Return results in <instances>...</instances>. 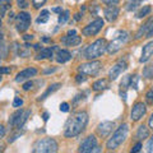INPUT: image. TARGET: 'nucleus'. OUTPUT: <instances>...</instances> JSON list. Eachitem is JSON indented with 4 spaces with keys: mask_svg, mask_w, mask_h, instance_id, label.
<instances>
[{
    "mask_svg": "<svg viewBox=\"0 0 153 153\" xmlns=\"http://www.w3.org/2000/svg\"><path fill=\"white\" fill-rule=\"evenodd\" d=\"M21 131H19V133H17V134H14V135H12L10 138H9V139H8V142L9 143H12V142H14V140H16L17 139V138H19V137H21Z\"/></svg>",
    "mask_w": 153,
    "mask_h": 153,
    "instance_id": "41",
    "label": "nucleus"
},
{
    "mask_svg": "<svg viewBox=\"0 0 153 153\" xmlns=\"http://www.w3.org/2000/svg\"><path fill=\"white\" fill-rule=\"evenodd\" d=\"M148 125H149L151 129H153V114H152V116L149 117V121H148Z\"/></svg>",
    "mask_w": 153,
    "mask_h": 153,
    "instance_id": "45",
    "label": "nucleus"
},
{
    "mask_svg": "<svg viewBox=\"0 0 153 153\" xmlns=\"http://www.w3.org/2000/svg\"><path fill=\"white\" fill-rule=\"evenodd\" d=\"M32 85H33V83L30 80V82H27V83L23 84V89H25V91H28V89H31V88H32Z\"/></svg>",
    "mask_w": 153,
    "mask_h": 153,
    "instance_id": "42",
    "label": "nucleus"
},
{
    "mask_svg": "<svg viewBox=\"0 0 153 153\" xmlns=\"http://www.w3.org/2000/svg\"><path fill=\"white\" fill-rule=\"evenodd\" d=\"M140 3H142V0H128L125 3V9L129 12H133L134 9H137L140 5Z\"/></svg>",
    "mask_w": 153,
    "mask_h": 153,
    "instance_id": "25",
    "label": "nucleus"
},
{
    "mask_svg": "<svg viewBox=\"0 0 153 153\" xmlns=\"http://www.w3.org/2000/svg\"><path fill=\"white\" fill-rule=\"evenodd\" d=\"M143 36L144 37H152L153 36V18L149 19L147 23H144L139 31L137 32V38H142Z\"/></svg>",
    "mask_w": 153,
    "mask_h": 153,
    "instance_id": "13",
    "label": "nucleus"
},
{
    "mask_svg": "<svg viewBox=\"0 0 153 153\" xmlns=\"http://www.w3.org/2000/svg\"><path fill=\"white\" fill-rule=\"evenodd\" d=\"M138 82H139V75H131L130 76V87L134 89H138Z\"/></svg>",
    "mask_w": 153,
    "mask_h": 153,
    "instance_id": "30",
    "label": "nucleus"
},
{
    "mask_svg": "<svg viewBox=\"0 0 153 153\" xmlns=\"http://www.w3.org/2000/svg\"><path fill=\"white\" fill-rule=\"evenodd\" d=\"M0 27H1V17H0Z\"/></svg>",
    "mask_w": 153,
    "mask_h": 153,
    "instance_id": "54",
    "label": "nucleus"
},
{
    "mask_svg": "<svg viewBox=\"0 0 153 153\" xmlns=\"http://www.w3.org/2000/svg\"><path fill=\"white\" fill-rule=\"evenodd\" d=\"M59 149V146H57V142L52 138H44V139L37 140L35 144H33L32 152L33 153H54L57 152Z\"/></svg>",
    "mask_w": 153,
    "mask_h": 153,
    "instance_id": "4",
    "label": "nucleus"
},
{
    "mask_svg": "<svg viewBox=\"0 0 153 153\" xmlns=\"http://www.w3.org/2000/svg\"><path fill=\"white\" fill-rule=\"evenodd\" d=\"M60 111H63V112H68L69 111V105L66 103V102H63L60 105Z\"/></svg>",
    "mask_w": 153,
    "mask_h": 153,
    "instance_id": "37",
    "label": "nucleus"
},
{
    "mask_svg": "<svg viewBox=\"0 0 153 153\" xmlns=\"http://www.w3.org/2000/svg\"><path fill=\"white\" fill-rule=\"evenodd\" d=\"M61 41L64 42L66 46H78L82 42V38L76 35H68L61 38Z\"/></svg>",
    "mask_w": 153,
    "mask_h": 153,
    "instance_id": "18",
    "label": "nucleus"
},
{
    "mask_svg": "<svg viewBox=\"0 0 153 153\" xmlns=\"http://www.w3.org/2000/svg\"><path fill=\"white\" fill-rule=\"evenodd\" d=\"M102 3L107 4V5H116L119 4V0H102Z\"/></svg>",
    "mask_w": 153,
    "mask_h": 153,
    "instance_id": "40",
    "label": "nucleus"
},
{
    "mask_svg": "<svg viewBox=\"0 0 153 153\" xmlns=\"http://www.w3.org/2000/svg\"><path fill=\"white\" fill-rule=\"evenodd\" d=\"M13 19H14V13H13V12H10V13H9V22L13 21Z\"/></svg>",
    "mask_w": 153,
    "mask_h": 153,
    "instance_id": "49",
    "label": "nucleus"
},
{
    "mask_svg": "<svg viewBox=\"0 0 153 153\" xmlns=\"http://www.w3.org/2000/svg\"><path fill=\"white\" fill-rule=\"evenodd\" d=\"M47 21H49V10H42L41 14L38 16V18L36 19V22L37 23H46Z\"/></svg>",
    "mask_w": 153,
    "mask_h": 153,
    "instance_id": "26",
    "label": "nucleus"
},
{
    "mask_svg": "<svg viewBox=\"0 0 153 153\" xmlns=\"http://www.w3.org/2000/svg\"><path fill=\"white\" fill-rule=\"evenodd\" d=\"M69 10H65V12H61L60 13V17H59V25H65L66 22H68V19H69Z\"/></svg>",
    "mask_w": 153,
    "mask_h": 153,
    "instance_id": "29",
    "label": "nucleus"
},
{
    "mask_svg": "<svg viewBox=\"0 0 153 153\" xmlns=\"http://www.w3.org/2000/svg\"><path fill=\"white\" fill-rule=\"evenodd\" d=\"M17 21V31L18 32H26L31 26V16L26 12H21L16 17Z\"/></svg>",
    "mask_w": 153,
    "mask_h": 153,
    "instance_id": "9",
    "label": "nucleus"
},
{
    "mask_svg": "<svg viewBox=\"0 0 153 153\" xmlns=\"http://www.w3.org/2000/svg\"><path fill=\"white\" fill-rule=\"evenodd\" d=\"M101 61L98 60H89L88 63H84V64H80L78 66V71L80 74H84V75H96L101 70Z\"/></svg>",
    "mask_w": 153,
    "mask_h": 153,
    "instance_id": "7",
    "label": "nucleus"
},
{
    "mask_svg": "<svg viewBox=\"0 0 153 153\" xmlns=\"http://www.w3.org/2000/svg\"><path fill=\"white\" fill-rule=\"evenodd\" d=\"M115 128L114 121H103L97 126V133L101 137H107L110 133L112 131V129Z\"/></svg>",
    "mask_w": 153,
    "mask_h": 153,
    "instance_id": "16",
    "label": "nucleus"
},
{
    "mask_svg": "<svg viewBox=\"0 0 153 153\" xmlns=\"http://www.w3.org/2000/svg\"><path fill=\"white\" fill-rule=\"evenodd\" d=\"M92 88H93V91H103V89H106L107 88V80L106 79L96 80V82L93 83V85H92Z\"/></svg>",
    "mask_w": 153,
    "mask_h": 153,
    "instance_id": "24",
    "label": "nucleus"
},
{
    "mask_svg": "<svg viewBox=\"0 0 153 153\" xmlns=\"http://www.w3.org/2000/svg\"><path fill=\"white\" fill-rule=\"evenodd\" d=\"M52 12H55V13H61L63 10H61V8L59 7H56V8H52Z\"/></svg>",
    "mask_w": 153,
    "mask_h": 153,
    "instance_id": "46",
    "label": "nucleus"
},
{
    "mask_svg": "<svg viewBox=\"0 0 153 153\" xmlns=\"http://www.w3.org/2000/svg\"><path fill=\"white\" fill-rule=\"evenodd\" d=\"M42 117H44V121H47V120H49V114H47V112H44Z\"/></svg>",
    "mask_w": 153,
    "mask_h": 153,
    "instance_id": "48",
    "label": "nucleus"
},
{
    "mask_svg": "<svg viewBox=\"0 0 153 153\" xmlns=\"http://www.w3.org/2000/svg\"><path fill=\"white\" fill-rule=\"evenodd\" d=\"M146 100H147V102L149 103V105L153 103V88H151V89L147 92V94H146Z\"/></svg>",
    "mask_w": 153,
    "mask_h": 153,
    "instance_id": "32",
    "label": "nucleus"
},
{
    "mask_svg": "<svg viewBox=\"0 0 153 153\" xmlns=\"http://www.w3.org/2000/svg\"><path fill=\"white\" fill-rule=\"evenodd\" d=\"M60 85H61L60 83H54V84H51L50 87L46 89V92H45V93H42V94H41V97H38L37 101H44V100H46L50 94H52V93L55 92V91L59 89V88H60Z\"/></svg>",
    "mask_w": 153,
    "mask_h": 153,
    "instance_id": "21",
    "label": "nucleus"
},
{
    "mask_svg": "<svg viewBox=\"0 0 153 153\" xmlns=\"http://www.w3.org/2000/svg\"><path fill=\"white\" fill-rule=\"evenodd\" d=\"M10 73V68H1L0 66V74H9Z\"/></svg>",
    "mask_w": 153,
    "mask_h": 153,
    "instance_id": "43",
    "label": "nucleus"
},
{
    "mask_svg": "<svg viewBox=\"0 0 153 153\" xmlns=\"http://www.w3.org/2000/svg\"><path fill=\"white\" fill-rule=\"evenodd\" d=\"M128 68V64H126V61H124V60H120V61H117L116 64H115L111 69H110L108 71V76H110V79L111 80H115L117 78L119 75H120L123 71H125Z\"/></svg>",
    "mask_w": 153,
    "mask_h": 153,
    "instance_id": "12",
    "label": "nucleus"
},
{
    "mask_svg": "<svg viewBox=\"0 0 153 153\" xmlns=\"http://www.w3.org/2000/svg\"><path fill=\"white\" fill-rule=\"evenodd\" d=\"M140 149H142V143H140V142H138L137 144H135V146H134V147L131 148V152H134V153H135V152H139Z\"/></svg>",
    "mask_w": 153,
    "mask_h": 153,
    "instance_id": "39",
    "label": "nucleus"
},
{
    "mask_svg": "<svg viewBox=\"0 0 153 153\" xmlns=\"http://www.w3.org/2000/svg\"><path fill=\"white\" fill-rule=\"evenodd\" d=\"M153 56V41L148 42V44L143 47L142 50V57L139 59L140 63H146V61H148L151 59V57Z\"/></svg>",
    "mask_w": 153,
    "mask_h": 153,
    "instance_id": "17",
    "label": "nucleus"
},
{
    "mask_svg": "<svg viewBox=\"0 0 153 153\" xmlns=\"http://www.w3.org/2000/svg\"><path fill=\"white\" fill-rule=\"evenodd\" d=\"M35 49H36V50H38V49H40V45H38V44H37V45H35Z\"/></svg>",
    "mask_w": 153,
    "mask_h": 153,
    "instance_id": "53",
    "label": "nucleus"
},
{
    "mask_svg": "<svg viewBox=\"0 0 153 153\" xmlns=\"http://www.w3.org/2000/svg\"><path fill=\"white\" fill-rule=\"evenodd\" d=\"M103 13H105V18H106L108 22H115L119 17L120 9H119V7H116V5H108L103 10Z\"/></svg>",
    "mask_w": 153,
    "mask_h": 153,
    "instance_id": "15",
    "label": "nucleus"
},
{
    "mask_svg": "<svg viewBox=\"0 0 153 153\" xmlns=\"http://www.w3.org/2000/svg\"><path fill=\"white\" fill-rule=\"evenodd\" d=\"M149 13H151V7H149V5H144L139 12L137 13V18H144V17L148 16Z\"/></svg>",
    "mask_w": 153,
    "mask_h": 153,
    "instance_id": "28",
    "label": "nucleus"
},
{
    "mask_svg": "<svg viewBox=\"0 0 153 153\" xmlns=\"http://www.w3.org/2000/svg\"><path fill=\"white\" fill-rule=\"evenodd\" d=\"M1 79H3V78H1V75H0V82H1Z\"/></svg>",
    "mask_w": 153,
    "mask_h": 153,
    "instance_id": "55",
    "label": "nucleus"
},
{
    "mask_svg": "<svg viewBox=\"0 0 153 153\" xmlns=\"http://www.w3.org/2000/svg\"><path fill=\"white\" fill-rule=\"evenodd\" d=\"M85 79H87V76H84V74H80V73L76 75V78H75V80H76L78 83H80V82H85Z\"/></svg>",
    "mask_w": 153,
    "mask_h": 153,
    "instance_id": "38",
    "label": "nucleus"
},
{
    "mask_svg": "<svg viewBox=\"0 0 153 153\" xmlns=\"http://www.w3.org/2000/svg\"><path fill=\"white\" fill-rule=\"evenodd\" d=\"M147 112V107H146V105L143 103V102H138L135 103L133 106L131 108V114H130V119L133 121H138V120H140V119L144 116Z\"/></svg>",
    "mask_w": 153,
    "mask_h": 153,
    "instance_id": "11",
    "label": "nucleus"
},
{
    "mask_svg": "<svg viewBox=\"0 0 153 153\" xmlns=\"http://www.w3.org/2000/svg\"><path fill=\"white\" fill-rule=\"evenodd\" d=\"M143 75L146 78H153V66H147L144 71H143Z\"/></svg>",
    "mask_w": 153,
    "mask_h": 153,
    "instance_id": "31",
    "label": "nucleus"
},
{
    "mask_svg": "<svg viewBox=\"0 0 153 153\" xmlns=\"http://www.w3.org/2000/svg\"><path fill=\"white\" fill-rule=\"evenodd\" d=\"M128 133H129V126L128 124H123V125L119 126L115 133L112 134V137L110 138L106 143V148L108 151H114L119 146H121L124 142H125L126 137H128Z\"/></svg>",
    "mask_w": 153,
    "mask_h": 153,
    "instance_id": "3",
    "label": "nucleus"
},
{
    "mask_svg": "<svg viewBox=\"0 0 153 153\" xmlns=\"http://www.w3.org/2000/svg\"><path fill=\"white\" fill-rule=\"evenodd\" d=\"M4 135H5V126L0 124V139H1Z\"/></svg>",
    "mask_w": 153,
    "mask_h": 153,
    "instance_id": "44",
    "label": "nucleus"
},
{
    "mask_svg": "<svg viewBox=\"0 0 153 153\" xmlns=\"http://www.w3.org/2000/svg\"><path fill=\"white\" fill-rule=\"evenodd\" d=\"M105 51H107V42L105 38H98L93 44H91L85 47L84 57L88 60H94V59H97V57L102 56Z\"/></svg>",
    "mask_w": 153,
    "mask_h": 153,
    "instance_id": "2",
    "label": "nucleus"
},
{
    "mask_svg": "<svg viewBox=\"0 0 153 153\" xmlns=\"http://www.w3.org/2000/svg\"><path fill=\"white\" fill-rule=\"evenodd\" d=\"M55 47H45V49H41V51L37 54L36 60H44V59H49L52 56V50Z\"/></svg>",
    "mask_w": 153,
    "mask_h": 153,
    "instance_id": "22",
    "label": "nucleus"
},
{
    "mask_svg": "<svg viewBox=\"0 0 153 153\" xmlns=\"http://www.w3.org/2000/svg\"><path fill=\"white\" fill-rule=\"evenodd\" d=\"M8 46H7V44L4 42L3 40L0 41V57L1 59H5V57L8 56Z\"/></svg>",
    "mask_w": 153,
    "mask_h": 153,
    "instance_id": "27",
    "label": "nucleus"
},
{
    "mask_svg": "<svg viewBox=\"0 0 153 153\" xmlns=\"http://www.w3.org/2000/svg\"><path fill=\"white\" fill-rule=\"evenodd\" d=\"M10 4H12V0H0V17L1 18L10 9Z\"/></svg>",
    "mask_w": 153,
    "mask_h": 153,
    "instance_id": "23",
    "label": "nucleus"
},
{
    "mask_svg": "<svg viewBox=\"0 0 153 153\" xmlns=\"http://www.w3.org/2000/svg\"><path fill=\"white\" fill-rule=\"evenodd\" d=\"M71 59V54L68 50H57L56 54V61L59 64H64L66 61H69Z\"/></svg>",
    "mask_w": 153,
    "mask_h": 153,
    "instance_id": "19",
    "label": "nucleus"
},
{
    "mask_svg": "<svg viewBox=\"0 0 153 153\" xmlns=\"http://www.w3.org/2000/svg\"><path fill=\"white\" fill-rule=\"evenodd\" d=\"M68 35H76V32H75L74 30H71V31H69V32H68Z\"/></svg>",
    "mask_w": 153,
    "mask_h": 153,
    "instance_id": "51",
    "label": "nucleus"
},
{
    "mask_svg": "<svg viewBox=\"0 0 153 153\" xmlns=\"http://www.w3.org/2000/svg\"><path fill=\"white\" fill-rule=\"evenodd\" d=\"M80 19V14L78 13V14H75V21H79Z\"/></svg>",
    "mask_w": 153,
    "mask_h": 153,
    "instance_id": "52",
    "label": "nucleus"
},
{
    "mask_svg": "<svg viewBox=\"0 0 153 153\" xmlns=\"http://www.w3.org/2000/svg\"><path fill=\"white\" fill-rule=\"evenodd\" d=\"M47 0H32V5L35 8H41Z\"/></svg>",
    "mask_w": 153,
    "mask_h": 153,
    "instance_id": "33",
    "label": "nucleus"
},
{
    "mask_svg": "<svg viewBox=\"0 0 153 153\" xmlns=\"http://www.w3.org/2000/svg\"><path fill=\"white\" fill-rule=\"evenodd\" d=\"M17 5L19 9H26L28 7V3L27 0H17Z\"/></svg>",
    "mask_w": 153,
    "mask_h": 153,
    "instance_id": "34",
    "label": "nucleus"
},
{
    "mask_svg": "<svg viewBox=\"0 0 153 153\" xmlns=\"http://www.w3.org/2000/svg\"><path fill=\"white\" fill-rule=\"evenodd\" d=\"M96 147H97V138L94 135H89L80 143L78 151L80 153H92Z\"/></svg>",
    "mask_w": 153,
    "mask_h": 153,
    "instance_id": "10",
    "label": "nucleus"
},
{
    "mask_svg": "<svg viewBox=\"0 0 153 153\" xmlns=\"http://www.w3.org/2000/svg\"><path fill=\"white\" fill-rule=\"evenodd\" d=\"M149 137V129H148L147 126L144 125H140L139 128H138V130H137V134H135V139L138 142H140L143 139H146V138Z\"/></svg>",
    "mask_w": 153,
    "mask_h": 153,
    "instance_id": "20",
    "label": "nucleus"
},
{
    "mask_svg": "<svg viewBox=\"0 0 153 153\" xmlns=\"http://www.w3.org/2000/svg\"><path fill=\"white\" fill-rule=\"evenodd\" d=\"M128 41H129V32H126V31L119 32L116 37L107 44V52L108 54H116L119 50L123 49V46L125 45Z\"/></svg>",
    "mask_w": 153,
    "mask_h": 153,
    "instance_id": "5",
    "label": "nucleus"
},
{
    "mask_svg": "<svg viewBox=\"0 0 153 153\" xmlns=\"http://www.w3.org/2000/svg\"><path fill=\"white\" fill-rule=\"evenodd\" d=\"M37 74V69L36 68H28V69H25L22 71H19L16 76V82L21 83V82H25V80L30 79L31 76H35Z\"/></svg>",
    "mask_w": 153,
    "mask_h": 153,
    "instance_id": "14",
    "label": "nucleus"
},
{
    "mask_svg": "<svg viewBox=\"0 0 153 153\" xmlns=\"http://www.w3.org/2000/svg\"><path fill=\"white\" fill-rule=\"evenodd\" d=\"M30 115H31V110H26V111L18 110V111H16L13 115H10V117H9V120H8V124L12 128L21 129V128H23V125H25L26 121L28 120V116H30Z\"/></svg>",
    "mask_w": 153,
    "mask_h": 153,
    "instance_id": "6",
    "label": "nucleus"
},
{
    "mask_svg": "<svg viewBox=\"0 0 153 153\" xmlns=\"http://www.w3.org/2000/svg\"><path fill=\"white\" fill-rule=\"evenodd\" d=\"M23 38H25V40H26V41H31V40H32V38H33V36H32V35H26V36H25V37H23Z\"/></svg>",
    "mask_w": 153,
    "mask_h": 153,
    "instance_id": "47",
    "label": "nucleus"
},
{
    "mask_svg": "<svg viewBox=\"0 0 153 153\" xmlns=\"http://www.w3.org/2000/svg\"><path fill=\"white\" fill-rule=\"evenodd\" d=\"M103 25H105L103 19L97 18L92 23H89L88 26H85L83 30H82V33H83L84 36H94V35H97V33L102 30Z\"/></svg>",
    "mask_w": 153,
    "mask_h": 153,
    "instance_id": "8",
    "label": "nucleus"
},
{
    "mask_svg": "<svg viewBox=\"0 0 153 153\" xmlns=\"http://www.w3.org/2000/svg\"><path fill=\"white\" fill-rule=\"evenodd\" d=\"M22 105H23V100H22V98H19V97L14 98V101H13V107H21Z\"/></svg>",
    "mask_w": 153,
    "mask_h": 153,
    "instance_id": "35",
    "label": "nucleus"
},
{
    "mask_svg": "<svg viewBox=\"0 0 153 153\" xmlns=\"http://www.w3.org/2000/svg\"><path fill=\"white\" fill-rule=\"evenodd\" d=\"M147 152H153V138H151V139H149V142H148L147 143Z\"/></svg>",
    "mask_w": 153,
    "mask_h": 153,
    "instance_id": "36",
    "label": "nucleus"
},
{
    "mask_svg": "<svg viewBox=\"0 0 153 153\" xmlns=\"http://www.w3.org/2000/svg\"><path fill=\"white\" fill-rule=\"evenodd\" d=\"M88 124V114L85 111H78L66 120L64 126V135L68 138L76 137L82 133Z\"/></svg>",
    "mask_w": 153,
    "mask_h": 153,
    "instance_id": "1",
    "label": "nucleus"
},
{
    "mask_svg": "<svg viewBox=\"0 0 153 153\" xmlns=\"http://www.w3.org/2000/svg\"><path fill=\"white\" fill-rule=\"evenodd\" d=\"M55 70H56L55 68H54V69H47V70L44 71V73H45V74H49V73H52V71H55Z\"/></svg>",
    "mask_w": 153,
    "mask_h": 153,
    "instance_id": "50",
    "label": "nucleus"
}]
</instances>
